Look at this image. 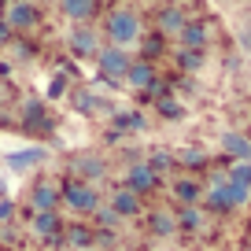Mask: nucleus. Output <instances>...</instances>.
Returning a JSON list of instances; mask_svg holds the SVG:
<instances>
[{"label":"nucleus","instance_id":"obj_1","mask_svg":"<svg viewBox=\"0 0 251 251\" xmlns=\"http://www.w3.org/2000/svg\"><path fill=\"white\" fill-rule=\"evenodd\" d=\"M103 33H107V41L115 48H129L141 41V19H137V11L129 8H115L107 19H103Z\"/></svg>","mask_w":251,"mask_h":251},{"label":"nucleus","instance_id":"obj_2","mask_svg":"<svg viewBox=\"0 0 251 251\" xmlns=\"http://www.w3.org/2000/svg\"><path fill=\"white\" fill-rule=\"evenodd\" d=\"M59 196H63V203L71 207L74 214H93L96 207H100V192H96V185L78 181V177L63 181V185H59Z\"/></svg>","mask_w":251,"mask_h":251},{"label":"nucleus","instance_id":"obj_3","mask_svg":"<svg viewBox=\"0 0 251 251\" xmlns=\"http://www.w3.org/2000/svg\"><path fill=\"white\" fill-rule=\"evenodd\" d=\"M129 55H126V48H115V45H107V48H100L96 52V71H100V78L103 81H126V71H129Z\"/></svg>","mask_w":251,"mask_h":251},{"label":"nucleus","instance_id":"obj_4","mask_svg":"<svg viewBox=\"0 0 251 251\" xmlns=\"http://www.w3.org/2000/svg\"><path fill=\"white\" fill-rule=\"evenodd\" d=\"M30 233L41 236L45 244H63V218H59V211H33Z\"/></svg>","mask_w":251,"mask_h":251},{"label":"nucleus","instance_id":"obj_5","mask_svg":"<svg viewBox=\"0 0 251 251\" xmlns=\"http://www.w3.org/2000/svg\"><path fill=\"white\" fill-rule=\"evenodd\" d=\"M126 188H129V192H137V196H151V192H155L159 188V174L151 170L148 163H133L129 166V170H126V181H122Z\"/></svg>","mask_w":251,"mask_h":251},{"label":"nucleus","instance_id":"obj_6","mask_svg":"<svg viewBox=\"0 0 251 251\" xmlns=\"http://www.w3.org/2000/svg\"><path fill=\"white\" fill-rule=\"evenodd\" d=\"M59 203H63V196H59V185L55 181H33L30 185V207L33 211H59Z\"/></svg>","mask_w":251,"mask_h":251},{"label":"nucleus","instance_id":"obj_7","mask_svg":"<svg viewBox=\"0 0 251 251\" xmlns=\"http://www.w3.org/2000/svg\"><path fill=\"white\" fill-rule=\"evenodd\" d=\"M107 207H111V211H115L118 214V218H137V214H141L144 211V203H141V196H137V192H129V188H115V192H111V200H107Z\"/></svg>","mask_w":251,"mask_h":251},{"label":"nucleus","instance_id":"obj_8","mask_svg":"<svg viewBox=\"0 0 251 251\" xmlns=\"http://www.w3.org/2000/svg\"><path fill=\"white\" fill-rule=\"evenodd\" d=\"M4 23H8L11 30H33V23H37V8H33V0H11Z\"/></svg>","mask_w":251,"mask_h":251},{"label":"nucleus","instance_id":"obj_9","mask_svg":"<svg viewBox=\"0 0 251 251\" xmlns=\"http://www.w3.org/2000/svg\"><path fill=\"white\" fill-rule=\"evenodd\" d=\"M67 48H71L74 55H81V59H96L100 37H96L93 30H85V26H78V30H71V37H67Z\"/></svg>","mask_w":251,"mask_h":251},{"label":"nucleus","instance_id":"obj_10","mask_svg":"<svg viewBox=\"0 0 251 251\" xmlns=\"http://www.w3.org/2000/svg\"><path fill=\"white\" fill-rule=\"evenodd\" d=\"M155 81H159V78H155L151 59H133V63H129V71H126V85H133L137 93H148Z\"/></svg>","mask_w":251,"mask_h":251},{"label":"nucleus","instance_id":"obj_11","mask_svg":"<svg viewBox=\"0 0 251 251\" xmlns=\"http://www.w3.org/2000/svg\"><path fill=\"white\" fill-rule=\"evenodd\" d=\"M185 23H188V19H185V11H181L177 4H166V8H159V15H155V33H163V37H177Z\"/></svg>","mask_w":251,"mask_h":251},{"label":"nucleus","instance_id":"obj_12","mask_svg":"<svg viewBox=\"0 0 251 251\" xmlns=\"http://www.w3.org/2000/svg\"><path fill=\"white\" fill-rule=\"evenodd\" d=\"M177 41H181V48H196V52H207V45H211V30H207V23H192V19H188V23L181 26Z\"/></svg>","mask_w":251,"mask_h":251},{"label":"nucleus","instance_id":"obj_13","mask_svg":"<svg viewBox=\"0 0 251 251\" xmlns=\"http://www.w3.org/2000/svg\"><path fill=\"white\" fill-rule=\"evenodd\" d=\"M71 170H74L78 181H89V185H93V181H100L103 174H107V163H103L100 155H78L71 163Z\"/></svg>","mask_w":251,"mask_h":251},{"label":"nucleus","instance_id":"obj_14","mask_svg":"<svg viewBox=\"0 0 251 251\" xmlns=\"http://www.w3.org/2000/svg\"><path fill=\"white\" fill-rule=\"evenodd\" d=\"M63 244H71V248H93L96 244V226H85V222H74V226L63 229Z\"/></svg>","mask_w":251,"mask_h":251},{"label":"nucleus","instance_id":"obj_15","mask_svg":"<svg viewBox=\"0 0 251 251\" xmlns=\"http://www.w3.org/2000/svg\"><path fill=\"white\" fill-rule=\"evenodd\" d=\"M222 151H226L233 163H248V159H251V137H244V133H226V137H222Z\"/></svg>","mask_w":251,"mask_h":251},{"label":"nucleus","instance_id":"obj_16","mask_svg":"<svg viewBox=\"0 0 251 251\" xmlns=\"http://www.w3.org/2000/svg\"><path fill=\"white\" fill-rule=\"evenodd\" d=\"M174 218H177V229L181 233H200L203 229V207L200 203H188V207H181V211H174Z\"/></svg>","mask_w":251,"mask_h":251},{"label":"nucleus","instance_id":"obj_17","mask_svg":"<svg viewBox=\"0 0 251 251\" xmlns=\"http://www.w3.org/2000/svg\"><path fill=\"white\" fill-rule=\"evenodd\" d=\"M59 8L71 23H89L96 15V0H59Z\"/></svg>","mask_w":251,"mask_h":251},{"label":"nucleus","instance_id":"obj_18","mask_svg":"<svg viewBox=\"0 0 251 251\" xmlns=\"http://www.w3.org/2000/svg\"><path fill=\"white\" fill-rule=\"evenodd\" d=\"M45 159H48L45 148H26V151H11L8 166H11V170H30V166H41Z\"/></svg>","mask_w":251,"mask_h":251},{"label":"nucleus","instance_id":"obj_19","mask_svg":"<svg viewBox=\"0 0 251 251\" xmlns=\"http://www.w3.org/2000/svg\"><path fill=\"white\" fill-rule=\"evenodd\" d=\"M148 229H151V236H174L177 233V218H174V211H151Z\"/></svg>","mask_w":251,"mask_h":251},{"label":"nucleus","instance_id":"obj_20","mask_svg":"<svg viewBox=\"0 0 251 251\" xmlns=\"http://www.w3.org/2000/svg\"><path fill=\"white\" fill-rule=\"evenodd\" d=\"M174 200H177L181 207L200 203V200H203V188H200L192 177H181V181H174Z\"/></svg>","mask_w":251,"mask_h":251},{"label":"nucleus","instance_id":"obj_21","mask_svg":"<svg viewBox=\"0 0 251 251\" xmlns=\"http://www.w3.org/2000/svg\"><path fill=\"white\" fill-rule=\"evenodd\" d=\"M144 163H148L151 170H155L159 177H163V174H170L174 166H177V155H174V151H166V148H155L148 159H144Z\"/></svg>","mask_w":251,"mask_h":251},{"label":"nucleus","instance_id":"obj_22","mask_svg":"<svg viewBox=\"0 0 251 251\" xmlns=\"http://www.w3.org/2000/svg\"><path fill=\"white\" fill-rule=\"evenodd\" d=\"M177 166L181 170H200V166H207V155L200 148H181L177 151Z\"/></svg>","mask_w":251,"mask_h":251},{"label":"nucleus","instance_id":"obj_23","mask_svg":"<svg viewBox=\"0 0 251 251\" xmlns=\"http://www.w3.org/2000/svg\"><path fill=\"white\" fill-rule=\"evenodd\" d=\"M155 111H159L163 118H181V115H185V103H181V100H174L170 93H163V96L155 100Z\"/></svg>","mask_w":251,"mask_h":251},{"label":"nucleus","instance_id":"obj_24","mask_svg":"<svg viewBox=\"0 0 251 251\" xmlns=\"http://www.w3.org/2000/svg\"><path fill=\"white\" fill-rule=\"evenodd\" d=\"M177 67H181V71H200V67H203V52H196V48H181V52H177Z\"/></svg>","mask_w":251,"mask_h":251},{"label":"nucleus","instance_id":"obj_25","mask_svg":"<svg viewBox=\"0 0 251 251\" xmlns=\"http://www.w3.org/2000/svg\"><path fill=\"white\" fill-rule=\"evenodd\" d=\"M141 48H144V59H155V55H163L166 37H163V33H151V37H144V41H141Z\"/></svg>","mask_w":251,"mask_h":251},{"label":"nucleus","instance_id":"obj_26","mask_svg":"<svg viewBox=\"0 0 251 251\" xmlns=\"http://www.w3.org/2000/svg\"><path fill=\"white\" fill-rule=\"evenodd\" d=\"M226 177L229 181H240V185H251V159H248V163H233L226 170Z\"/></svg>","mask_w":251,"mask_h":251},{"label":"nucleus","instance_id":"obj_27","mask_svg":"<svg viewBox=\"0 0 251 251\" xmlns=\"http://www.w3.org/2000/svg\"><path fill=\"white\" fill-rule=\"evenodd\" d=\"M15 218V203L11 200H0V222H11Z\"/></svg>","mask_w":251,"mask_h":251},{"label":"nucleus","instance_id":"obj_28","mask_svg":"<svg viewBox=\"0 0 251 251\" xmlns=\"http://www.w3.org/2000/svg\"><path fill=\"white\" fill-rule=\"evenodd\" d=\"M11 37H15V30H11V26L4 23V15H0V45H8Z\"/></svg>","mask_w":251,"mask_h":251},{"label":"nucleus","instance_id":"obj_29","mask_svg":"<svg viewBox=\"0 0 251 251\" xmlns=\"http://www.w3.org/2000/svg\"><path fill=\"white\" fill-rule=\"evenodd\" d=\"M59 93H67V78L55 74V78H52V96H59Z\"/></svg>","mask_w":251,"mask_h":251}]
</instances>
